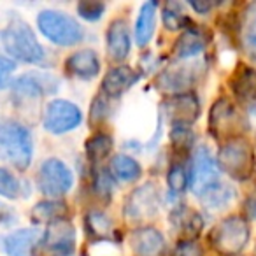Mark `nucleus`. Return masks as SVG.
Wrapping results in <instances>:
<instances>
[{
    "label": "nucleus",
    "mask_w": 256,
    "mask_h": 256,
    "mask_svg": "<svg viewBox=\"0 0 256 256\" xmlns=\"http://www.w3.org/2000/svg\"><path fill=\"white\" fill-rule=\"evenodd\" d=\"M32 134L14 120L0 121V158L23 172L32 164Z\"/></svg>",
    "instance_id": "f257e3e1"
},
{
    "label": "nucleus",
    "mask_w": 256,
    "mask_h": 256,
    "mask_svg": "<svg viewBox=\"0 0 256 256\" xmlns=\"http://www.w3.org/2000/svg\"><path fill=\"white\" fill-rule=\"evenodd\" d=\"M2 46L12 58L25 64H40L44 62V48L39 44L36 34L22 20L12 22L4 32H0Z\"/></svg>",
    "instance_id": "f03ea898"
},
{
    "label": "nucleus",
    "mask_w": 256,
    "mask_h": 256,
    "mask_svg": "<svg viewBox=\"0 0 256 256\" xmlns=\"http://www.w3.org/2000/svg\"><path fill=\"white\" fill-rule=\"evenodd\" d=\"M218 167L237 181H246L254 174L256 154L254 148L244 137L228 140L218 153Z\"/></svg>",
    "instance_id": "7ed1b4c3"
},
{
    "label": "nucleus",
    "mask_w": 256,
    "mask_h": 256,
    "mask_svg": "<svg viewBox=\"0 0 256 256\" xmlns=\"http://www.w3.org/2000/svg\"><path fill=\"white\" fill-rule=\"evenodd\" d=\"M40 34L56 46H76L84 39V28L67 12L46 9L37 16Z\"/></svg>",
    "instance_id": "20e7f679"
},
{
    "label": "nucleus",
    "mask_w": 256,
    "mask_h": 256,
    "mask_svg": "<svg viewBox=\"0 0 256 256\" xmlns=\"http://www.w3.org/2000/svg\"><path fill=\"white\" fill-rule=\"evenodd\" d=\"M249 224L244 218L230 216L210 230L209 242L214 251L223 256H235L244 251L249 242Z\"/></svg>",
    "instance_id": "39448f33"
},
{
    "label": "nucleus",
    "mask_w": 256,
    "mask_h": 256,
    "mask_svg": "<svg viewBox=\"0 0 256 256\" xmlns=\"http://www.w3.org/2000/svg\"><path fill=\"white\" fill-rule=\"evenodd\" d=\"M244 128V121H242V114L238 109L230 102L228 98H218L214 106L210 107L209 114V130L210 136L218 140H228L238 139Z\"/></svg>",
    "instance_id": "423d86ee"
},
{
    "label": "nucleus",
    "mask_w": 256,
    "mask_h": 256,
    "mask_svg": "<svg viewBox=\"0 0 256 256\" xmlns=\"http://www.w3.org/2000/svg\"><path fill=\"white\" fill-rule=\"evenodd\" d=\"M202 70L204 68L198 62L179 60L158 74L156 88L165 93H172V95L188 93V90L198 81Z\"/></svg>",
    "instance_id": "0eeeda50"
},
{
    "label": "nucleus",
    "mask_w": 256,
    "mask_h": 256,
    "mask_svg": "<svg viewBox=\"0 0 256 256\" xmlns=\"http://www.w3.org/2000/svg\"><path fill=\"white\" fill-rule=\"evenodd\" d=\"M82 121V112L76 104L68 100L54 98L46 106L42 114V124L48 132L54 136L67 134L74 128H78Z\"/></svg>",
    "instance_id": "6e6552de"
},
{
    "label": "nucleus",
    "mask_w": 256,
    "mask_h": 256,
    "mask_svg": "<svg viewBox=\"0 0 256 256\" xmlns=\"http://www.w3.org/2000/svg\"><path fill=\"white\" fill-rule=\"evenodd\" d=\"M220 182V167L207 146H198L193 154L190 168V188L196 196Z\"/></svg>",
    "instance_id": "1a4fd4ad"
},
{
    "label": "nucleus",
    "mask_w": 256,
    "mask_h": 256,
    "mask_svg": "<svg viewBox=\"0 0 256 256\" xmlns=\"http://www.w3.org/2000/svg\"><path fill=\"white\" fill-rule=\"evenodd\" d=\"M37 182L42 195L46 196H58L65 195L74 184V176L72 170L58 158H48L42 162L37 174Z\"/></svg>",
    "instance_id": "9d476101"
},
{
    "label": "nucleus",
    "mask_w": 256,
    "mask_h": 256,
    "mask_svg": "<svg viewBox=\"0 0 256 256\" xmlns=\"http://www.w3.org/2000/svg\"><path fill=\"white\" fill-rule=\"evenodd\" d=\"M158 207H160L158 186L153 182H146L128 195L124 202V218L136 223H144L156 216Z\"/></svg>",
    "instance_id": "9b49d317"
},
{
    "label": "nucleus",
    "mask_w": 256,
    "mask_h": 256,
    "mask_svg": "<svg viewBox=\"0 0 256 256\" xmlns=\"http://www.w3.org/2000/svg\"><path fill=\"white\" fill-rule=\"evenodd\" d=\"M58 82L53 76L42 72H30L16 78L11 84L12 95L20 100H39L42 95L56 92Z\"/></svg>",
    "instance_id": "f8f14e48"
},
{
    "label": "nucleus",
    "mask_w": 256,
    "mask_h": 256,
    "mask_svg": "<svg viewBox=\"0 0 256 256\" xmlns=\"http://www.w3.org/2000/svg\"><path fill=\"white\" fill-rule=\"evenodd\" d=\"M44 249L53 256H68L74 252L76 248V230L74 224L65 220L53 221L46 226L42 238Z\"/></svg>",
    "instance_id": "ddd939ff"
},
{
    "label": "nucleus",
    "mask_w": 256,
    "mask_h": 256,
    "mask_svg": "<svg viewBox=\"0 0 256 256\" xmlns=\"http://www.w3.org/2000/svg\"><path fill=\"white\" fill-rule=\"evenodd\" d=\"M164 110L172 126H190L200 116V102L193 93L170 95L164 102Z\"/></svg>",
    "instance_id": "4468645a"
},
{
    "label": "nucleus",
    "mask_w": 256,
    "mask_h": 256,
    "mask_svg": "<svg viewBox=\"0 0 256 256\" xmlns=\"http://www.w3.org/2000/svg\"><path fill=\"white\" fill-rule=\"evenodd\" d=\"M130 248L136 256H164L165 238L153 226H140L130 235Z\"/></svg>",
    "instance_id": "2eb2a0df"
},
{
    "label": "nucleus",
    "mask_w": 256,
    "mask_h": 256,
    "mask_svg": "<svg viewBox=\"0 0 256 256\" xmlns=\"http://www.w3.org/2000/svg\"><path fill=\"white\" fill-rule=\"evenodd\" d=\"M139 81V74L128 65H118L112 67L102 79V93L110 98L123 95L124 92L132 88Z\"/></svg>",
    "instance_id": "dca6fc26"
},
{
    "label": "nucleus",
    "mask_w": 256,
    "mask_h": 256,
    "mask_svg": "<svg viewBox=\"0 0 256 256\" xmlns=\"http://www.w3.org/2000/svg\"><path fill=\"white\" fill-rule=\"evenodd\" d=\"M130 30L126 20H114L107 28V54L112 62H123L130 54Z\"/></svg>",
    "instance_id": "f3484780"
},
{
    "label": "nucleus",
    "mask_w": 256,
    "mask_h": 256,
    "mask_svg": "<svg viewBox=\"0 0 256 256\" xmlns=\"http://www.w3.org/2000/svg\"><path fill=\"white\" fill-rule=\"evenodd\" d=\"M65 68L74 78L88 81V79H93L100 74V60L93 50H81L67 58Z\"/></svg>",
    "instance_id": "a211bd4d"
},
{
    "label": "nucleus",
    "mask_w": 256,
    "mask_h": 256,
    "mask_svg": "<svg viewBox=\"0 0 256 256\" xmlns=\"http://www.w3.org/2000/svg\"><path fill=\"white\" fill-rule=\"evenodd\" d=\"M39 240L40 232L37 228H22L4 238V249L9 256H32Z\"/></svg>",
    "instance_id": "6ab92c4d"
},
{
    "label": "nucleus",
    "mask_w": 256,
    "mask_h": 256,
    "mask_svg": "<svg viewBox=\"0 0 256 256\" xmlns=\"http://www.w3.org/2000/svg\"><path fill=\"white\" fill-rule=\"evenodd\" d=\"M172 223H174L176 230L182 237V240H195L200 235L204 228V220L196 210L188 209V207H181L176 209L170 216Z\"/></svg>",
    "instance_id": "aec40b11"
},
{
    "label": "nucleus",
    "mask_w": 256,
    "mask_h": 256,
    "mask_svg": "<svg viewBox=\"0 0 256 256\" xmlns=\"http://www.w3.org/2000/svg\"><path fill=\"white\" fill-rule=\"evenodd\" d=\"M234 95L242 102H254L256 100V70L252 67H240L235 70L230 79Z\"/></svg>",
    "instance_id": "412c9836"
},
{
    "label": "nucleus",
    "mask_w": 256,
    "mask_h": 256,
    "mask_svg": "<svg viewBox=\"0 0 256 256\" xmlns=\"http://www.w3.org/2000/svg\"><path fill=\"white\" fill-rule=\"evenodd\" d=\"M156 2H146L142 4L139 12V18L136 23V42L139 48L148 46L154 36V26H156Z\"/></svg>",
    "instance_id": "4be33fe9"
},
{
    "label": "nucleus",
    "mask_w": 256,
    "mask_h": 256,
    "mask_svg": "<svg viewBox=\"0 0 256 256\" xmlns=\"http://www.w3.org/2000/svg\"><path fill=\"white\" fill-rule=\"evenodd\" d=\"M206 42H207V39L202 30L188 28L179 37L178 42H176L174 56L178 58V60H190V58L202 53V50L206 48Z\"/></svg>",
    "instance_id": "5701e85b"
},
{
    "label": "nucleus",
    "mask_w": 256,
    "mask_h": 256,
    "mask_svg": "<svg viewBox=\"0 0 256 256\" xmlns=\"http://www.w3.org/2000/svg\"><path fill=\"white\" fill-rule=\"evenodd\" d=\"M238 34H240L242 50L249 58L256 62V4L248 6L246 11L242 12Z\"/></svg>",
    "instance_id": "b1692460"
},
{
    "label": "nucleus",
    "mask_w": 256,
    "mask_h": 256,
    "mask_svg": "<svg viewBox=\"0 0 256 256\" xmlns=\"http://www.w3.org/2000/svg\"><path fill=\"white\" fill-rule=\"evenodd\" d=\"M68 207L62 200H46L40 202L30 210V220L36 224H51L53 221L65 220Z\"/></svg>",
    "instance_id": "393cba45"
},
{
    "label": "nucleus",
    "mask_w": 256,
    "mask_h": 256,
    "mask_svg": "<svg viewBox=\"0 0 256 256\" xmlns=\"http://www.w3.org/2000/svg\"><path fill=\"white\" fill-rule=\"evenodd\" d=\"M109 168L110 176L124 182H134L142 176V167L139 165V162H136L132 156H126V154H116L110 160Z\"/></svg>",
    "instance_id": "a878e982"
},
{
    "label": "nucleus",
    "mask_w": 256,
    "mask_h": 256,
    "mask_svg": "<svg viewBox=\"0 0 256 256\" xmlns=\"http://www.w3.org/2000/svg\"><path fill=\"white\" fill-rule=\"evenodd\" d=\"M84 223L86 228H88V234L93 238L104 240V238H110L114 235L112 220L106 212H102V210H92V212H88L84 218Z\"/></svg>",
    "instance_id": "bb28decb"
},
{
    "label": "nucleus",
    "mask_w": 256,
    "mask_h": 256,
    "mask_svg": "<svg viewBox=\"0 0 256 256\" xmlns=\"http://www.w3.org/2000/svg\"><path fill=\"white\" fill-rule=\"evenodd\" d=\"M114 148V140L110 136L107 134H95L93 137H90L84 144V151L86 156H88L90 162L96 164V162H102L104 158H107L110 153H112Z\"/></svg>",
    "instance_id": "cd10ccee"
},
{
    "label": "nucleus",
    "mask_w": 256,
    "mask_h": 256,
    "mask_svg": "<svg viewBox=\"0 0 256 256\" xmlns=\"http://www.w3.org/2000/svg\"><path fill=\"white\" fill-rule=\"evenodd\" d=\"M234 196H235L234 188L228 184H223V182L220 181L218 184H214L212 188L207 190L204 195H200V198H202L204 207H207V209H218V207L226 206Z\"/></svg>",
    "instance_id": "c85d7f7f"
},
{
    "label": "nucleus",
    "mask_w": 256,
    "mask_h": 256,
    "mask_svg": "<svg viewBox=\"0 0 256 256\" xmlns=\"http://www.w3.org/2000/svg\"><path fill=\"white\" fill-rule=\"evenodd\" d=\"M167 184L174 195H181L186 190V186L190 184V179L186 176V167L182 162H174V164L168 167L167 172Z\"/></svg>",
    "instance_id": "c756f323"
},
{
    "label": "nucleus",
    "mask_w": 256,
    "mask_h": 256,
    "mask_svg": "<svg viewBox=\"0 0 256 256\" xmlns=\"http://www.w3.org/2000/svg\"><path fill=\"white\" fill-rule=\"evenodd\" d=\"M162 18H164V25L167 26V30H181L188 23V18L182 11V6L178 4V2H168L164 8Z\"/></svg>",
    "instance_id": "7c9ffc66"
},
{
    "label": "nucleus",
    "mask_w": 256,
    "mask_h": 256,
    "mask_svg": "<svg viewBox=\"0 0 256 256\" xmlns=\"http://www.w3.org/2000/svg\"><path fill=\"white\" fill-rule=\"evenodd\" d=\"M170 144L174 153L184 154L190 151L193 144V132L190 126H172L170 132Z\"/></svg>",
    "instance_id": "2f4dec72"
},
{
    "label": "nucleus",
    "mask_w": 256,
    "mask_h": 256,
    "mask_svg": "<svg viewBox=\"0 0 256 256\" xmlns=\"http://www.w3.org/2000/svg\"><path fill=\"white\" fill-rule=\"evenodd\" d=\"M0 196L14 200L20 196V181L8 170L0 167Z\"/></svg>",
    "instance_id": "473e14b6"
},
{
    "label": "nucleus",
    "mask_w": 256,
    "mask_h": 256,
    "mask_svg": "<svg viewBox=\"0 0 256 256\" xmlns=\"http://www.w3.org/2000/svg\"><path fill=\"white\" fill-rule=\"evenodd\" d=\"M104 11H106V4L104 2H95V0H82L78 4V14L86 22H96L102 18Z\"/></svg>",
    "instance_id": "72a5a7b5"
},
{
    "label": "nucleus",
    "mask_w": 256,
    "mask_h": 256,
    "mask_svg": "<svg viewBox=\"0 0 256 256\" xmlns=\"http://www.w3.org/2000/svg\"><path fill=\"white\" fill-rule=\"evenodd\" d=\"M93 186H95L96 195L104 196V198H109L110 190H112V178H110V174L107 170H98L95 174Z\"/></svg>",
    "instance_id": "f704fd0d"
},
{
    "label": "nucleus",
    "mask_w": 256,
    "mask_h": 256,
    "mask_svg": "<svg viewBox=\"0 0 256 256\" xmlns=\"http://www.w3.org/2000/svg\"><path fill=\"white\" fill-rule=\"evenodd\" d=\"M202 246L196 240H181L172 251V256H202Z\"/></svg>",
    "instance_id": "c9c22d12"
},
{
    "label": "nucleus",
    "mask_w": 256,
    "mask_h": 256,
    "mask_svg": "<svg viewBox=\"0 0 256 256\" xmlns=\"http://www.w3.org/2000/svg\"><path fill=\"white\" fill-rule=\"evenodd\" d=\"M16 70V64L6 56H0V90H4L11 82V76Z\"/></svg>",
    "instance_id": "e433bc0d"
},
{
    "label": "nucleus",
    "mask_w": 256,
    "mask_h": 256,
    "mask_svg": "<svg viewBox=\"0 0 256 256\" xmlns=\"http://www.w3.org/2000/svg\"><path fill=\"white\" fill-rule=\"evenodd\" d=\"M188 6L198 14H207L214 8L212 2H207V0H192V2H188Z\"/></svg>",
    "instance_id": "4c0bfd02"
},
{
    "label": "nucleus",
    "mask_w": 256,
    "mask_h": 256,
    "mask_svg": "<svg viewBox=\"0 0 256 256\" xmlns=\"http://www.w3.org/2000/svg\"><path fill=\"white\" fill-rule=\"evenodd\" d=\"M244 210L251 220H256V188L249 193V196L246 198L244 204Z\"/></svg>",
    "instance_id": "58836bf2"
},
{
    "label": "nucleus",
    "mask_w": 256,
    "mask_h": 256,
    "mask_svg": "<svg viewBox=\"0 0 256 256\" xmlns=\"http://www.w3.org/2000/svg\"><path fill=\"white\" fill-rule=\"evenodd\" d=\"M6 212H8V210H6V207H4V204H2V202H0V218H2V216H4V214Z\"/></svg>",
    "instance_id": "ea45409f"
},
{
    "label": "nucleus",
    "mask_w": 256,
    "mask_h": 256,
    "mask_svg": "<svg viewBox=\"0 0 256 256\" xmlns=\"http://www.w3.org/2000/svg\"><path fill=\"white\" fill-rule=\"evenodd\" d=\"M254 256H256V249H254Z\"/></svg>",
    "instance_id": "a19ab883"
}]
</instances>
